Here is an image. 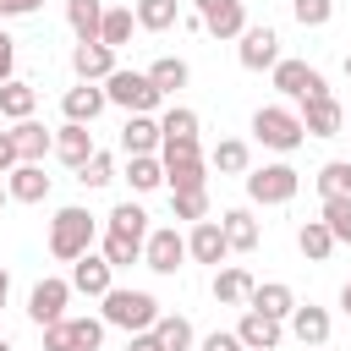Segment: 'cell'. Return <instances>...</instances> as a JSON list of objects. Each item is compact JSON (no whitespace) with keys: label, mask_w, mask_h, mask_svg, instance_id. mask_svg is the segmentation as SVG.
Instances as JSON below:
<instances>
[{"label":"cell","mask_w":351,"mask_h":351,"mask_svg":"<svg viewBox=\"0 0 351 351\" xmlns=\"http://www.w3.org/2000/svg\"><path fill=\"white\" fill-rule=\"evenodd\" d=\"M115 285V269L104 263V252L93 258V252H82L77 263H71V291H82V296H104Z\"/></svg>","instance_id":"obj_16"},{"label":"cell","mask_w":351,"mask_h":351,"mask_svg":"<svg viewBox=\"0 0 351 351\" xmlns=\"http://www.w3.org/2000/svg\"><path fill=\"white\" fill-rule=\"evenodd\" d=\"M104 324H115V329H126V335H148L154 324H159V302L148 296V291H121V285H110L104 296Z\"/></svg>","instance_id":"obj_1"},{"label":"cell","mask_w":351,"mask_h":351,"mask_svg":"<svg viewBox=\"0 0 351 351\" xmlns=\"http://www.w3.org/2000/svg\"><path fill=\"white\" fill-rule=\"evenodd\" d=\"M5 197H11V192H5V186H0V208H5Z\"/></svg>","instance_id":"obj_52"},{"label":"cell","mask_w":351,"mask_h":351,"mask_svg":"<svg viewBox=\"0 0 351 351\" xmlns=\"http://www.w3.org/2000/svg\"><path fill=\"white\" fill-rule=\"evenodd\" d=\"M346 77H351V49H346Z\"/></svg>","instance_id":"obj_53"},{"label":"cell","mask_w":351,"mask_h":351,"mask_svg":"<svg viewBox=\"0 0 351 351\" xmlns=\"http://www.w3.org/2000/svg\"><path fill=\"white\" fill-rule=\"evenodd\" d=\"M302 132L307 137H340V126H346V110L329 99V93H318V99H302Z\"/></svg>","instance_id":"obj_11"},{"label":"cell","mask_w":351,"mask_h":351,"mask_svg":"<svg viewBox=\"0 0 351 351\" xmlns=\"http://www.w3.org/2000/svg\"><path fill=\"white\" fill-rule=\"evenodd\" d=\"M93 230H99V225H93V214L71 203V208H60V214L49 219V252H55L60 263H77V258L93 247Z\"/></svg>","instance_id":"obj_2"},{"label":"cell","mask_w":351,"mask_h":351,"mask_svg":"<svg viewBox=\"0 0 351 351\" xmlns=\"http://www.w3.org/2000/svg\"><path fill=\"white\" fill-rule=\"evenodd\" d=\"M186 77H192V71H186V60H176V55H165V60H154V66H148V82H154L159 93L186 88Z\"/></svg>","instance_id":"obj_34"},{"label":"cell","mask_w":351,"mask_h":351,"mask_svg":"<svg viewBox=\"0 0 351 351\" xmlns=\"http://www.w3.org/2000/svg\"><path fill=\"white\" fill-rule=\"evenodd\" d=\"M126 181H132V192H154V186H165V165H159L154 154H132Z\"/></svg>","instance_id":"obj_33"},{"label":"cell","mask_w":351,"mask_h":351,"mask_svg":"<svg viewBox=\"0 0 351 351\" xmlns=\"http://www.w3.org/2000/svg\"><path fill=\"white\" fill-rule=\"evenodd\" d=\"M49 154H55L60 165H71V170H77V165H88V159H93L99 148H93V132H88V126L66 121V126L55 132V148H49Z\"/></svg>","instance_id":"obj_14"},{"label":"cell","mask_w":351,"mask_h":351,"mask_svg":"<svg viewBox=\"0 0 351 351\" xmlns=\"http://www.w3.org/2000/svg\"><path fill=\"white\" fill-rule=\"evenodd\" d=\"M132 16H137V27L165 33V27L176 22V0H137V5H132Z\"/></svg>","instance_id":"obj_35"},{"label":"cell","mask_w":351,"mask_h":351,"mask_svg":"<svg viewBox=\"0 0 351 351\" xmlns=\"http://www.w3.org/2000/svg\"><path fill=\"white\" fill-rule=\"evenodd\" d=\"M159 165H165V181H170V192H203V148L197 143H159Z\"/></svg>","instance_id":"obj_4"},{"label":"cell","mask_w":351,"mask_h":351,"mask_svg":"<svg viewBox=\"0 0 351 351\" xmlns=\"http://www.w3.org/2000/svg\"><path fill=\"white\" fill-rule=\"evenodd\" d=\"M324 225H329L335 247H340V241H351V192H340V197H324Z\"/></svg>","instance_id":"obj_36"},{"label":"cell","mask_w":351,"mask_h":351,"mask_svg":"<svg viewBox=\"0 0 351 351\" xmlns=\"http://www.w3.org/2000/svg\"><path fill=\"white\" fill-rule=\"evenodd\" d=\"M318 192H324V197H340V192H351V165H346V159H329V165L318 170Z\"/></svg>","instance_id":"obj_40"},{"label":"cell","mask_w":351,"mask_h":351,"mask_svg":"<svg viewBox=\"0 0 351 351\" xmlns=\"http://www.w3.org/2000/svg\"><path fill=\"white\" fill-rule=\"evenodd\" d=\"M296 247H302V258H307V263H324V258L335 252V236H329V225H324V219H307V225L296 230Z\"/></svg>","instance_id":"obj_29"},{"label":"cell","mask_w":351,"mask_h":351,"mask_svg":"<svg viewBox=\"0 0 351 351\" xmlns=\"http://www.w3.org/2000/svg\"><path fill=\"white\" fill-rule=\"evenodd\" d=\"M11 66H16V38L0 27V82H11Z\"/></svg>","instance_id":"obj_46"},{"label":"cell","mask_w":351,"mask_h":351,"mask_svg":"<svg viewBox=\"0 0 351 351\" xmlns=\"http://www.w3.org/2000/svg\"><path fill=\"white\" fill-rule=\"evenodd\" d=\"M154 340H159L165 351H192V324H186L181 313H159V324H154Z\"/></svg>","instance_id":"obj_32"},{"label":"cell","mask_w":351,"mask_h":351,"mask_svg":"<svg viewBox=\"0 0 351 351\" xmlns=\"http://www.w3.org/2000/svg\"><path fill=\"white\" fill-rule=\"evenodd\" d=\"M208 165H214V170H225V176H241V170H247V143L225 137V143L208 154Z\"/></svg>","instance_id":"obj_37"},{"label":"cell","mask_w":351,"mask_h":351,"mask_svg":"<svg viewBox=\"0 0 351 351\" xmlns=\"http://www.w3.org/2000/svg\"><path fill=\"white\" fill-rule=\"evenodd\" d=\"M71 340H77V351H99V340H104V318H71Z\"/></svg>","instance_id":"obj_42"},{"label":"cell","mask_w":351,"mask_h":351,"mask_svg":"<svg viewBox=\"0 0 351 351\" xmlns=\"http://www.w3.org/2000/svg\"><path fill=\"white\" fill-rule=\"evenodd\" d=\"M302 186V176L291 165H263V170H247V197L252 203H291Z\"/></svg>","instance_id":"obj_6"},{"label":"cell","mask_w":351,"mask_h":351,"mask_svg":"<svg viewBox=\"0 0 351 351\" xmlns=\"http://www.w3.org/2000/svg\"><path fill=\"white\" fill-rule=\"evenodd\" d=\"M203 351H247V346L236 340V329H214V335H203Z\"/></svg>","instance_id":"obj_45"},{"label":"cell","mask_w":351,"mask_h":351,"mask_svg":"<svg viewBox=\"0 0 351 351\" xmlns=\"http://www.w3.org/2000/svg\"><path fill=\"white\" fill-rule=\"evenodd\" d=\"M247 307L252 313H263V318H291V307H296V296H291V285H280V280H269V285H252V296H247Z\"/></svg>","instance_id":"obj_21"},{"label":"cell","mask_w":351,"mask_h":351,"mask_svg":"<svg viewBox=\"0 0 351 351\" xmlns=\"http://www.w3.org/2000/svg\"><path fill=\"white\" fill-rule=\"evenodd\" d=\"M181 258H186V236H181L176 225L148 230V241H143V263H148L154 274H176V269H181Z\"/></svg>","instance_id":"obj_8"},{"label":"cell","mask_w":351,"mask_h":351,"mask_svg":"<svg viewBox=\"0 0 351 351\" xmlns=\"http://www.w3.org/2000/svg\"><path fill=\"white\" fill-rule=\"evenodd\" d=\"M170 208H176V219H208V186L203 192H170Z\"/></svg>","instance_id":"obj_39"},{"label":"cell","mask_w":351,"mask_h":351,"mask_svg":"<svg viewBox=\"0 0 351 351\" xmlns=\"http://www.w3.org/2000/svg\"><path fill=\"white\" fill-rule=\"evenodd\" d=\"M236 55H241L247 71H274V66H280V38H274V27H247Z\"/></svg>","instance_id":"obj_12"},{"label":"cell","mask_w":351,"mask_h":351,"mask_svg":"<svg viewBox=\"0 0 351 351\" xmlns=\"http://www.w3.org/2000/svg\"><path fill=\"white\" fill-rule=\"evenodd\" d=\"M104 104H110V99H104V88H99V82H77V88H66V99H60L66 121H77V126H93Z\"/></svg>","instance_id":"obj_13"},{"label":"cell","mask_w":351,"mask_h":351,"mask_svg":"<svg viewBox=\"0 0 351 351\" xmlns=\"http://www.w3.org/2000/svg\"><path fill=\"white\" fill-rule=\"evenodd\" d=\"M159 137H165V143H197V110L170 104V110L159 115Z\"/></svg>","instance_id":"obj_28"},{"label":"cell","mask_w":351,"mask_h":351,"mask_svg":"<svg viewBox=\"0 0 351 351\" xmlns=\"http://www.w3.org/2000/svg\"><path fill=\"white\" fill-rule=\"evenodd\" d=\"M77 181H82V186H110V181H115V159H110V154H93L88 165H77Z\"/></svg>","instance_id":"obj_41"},{"label":"cell","mask_w":351,"mask_h":351,"mask_svg":"<svg viewBox=\"0 0 351 351\" xmlns=\"http://www.w3.org/2000/svg\"><path fill=\"white\" fill-rule=\"evenodd\" d=\"M16 170V143H11V132H0V176H11Z\"/></svg>","instance_id":"obj_47"},{"label":"cell","mask_w":351,"mask_h":351,"mask_svg":"<svg viewBox=\"0 0 351 351\" xmlns=\"http://www.w3.org/2000/svg\"><path fill=\"white\" fill-rule=\"evenodd\" d=\"M291 11H296V22H302V27H324V22L335 16V0H296Z\"/></svg>","instance_id":"obj_43"},{"label":"cell","mask_w":351,"mask_h":351,"mask_svg":"<svg viewBox=\"0 0 351 351\" xmlns=\"http://www.w3.org/2000/svg\"><path fill=\"white\" fill-rule=\"evenodd\" d=\"M225 252H230V247H225L219 219H197V225H192V236H186V258H197V263H214V269H219V263H225Z\"/></svg>","instance_id":"obj_15"},{"label":"cell","mask_w":351,"mask_h":351,"mask_svg":"<svg viewBox=\"0 0 351 351\" xmlns=\"http://www.w3.org/2000/svg\"><path fill=\"white\" fill-rule=\"evenodd\" d=\"M219 230H225V247H230V252H252V247H258V219H252L247 208H225V214H219Z\"/></svg>","instance_id":"obj_25"},{"label":"cell","mask_w":351,"mask_h":351,"mask_svg":"<svg viewBox=\"0 0 351 351\" xmlns=\"http://www.w3.org/2000/svg\"><path fill=\"white\" fill-rule=\"evenodd\" d=\"M126 351H165V346H159V340H154V329H148V335H132V340H126Z\"/></svg>","instance_id":"obj_49"},{"label":"cell","mask_w":351,"mask_h":351,"mask_svg":"<svg viewBox=\"0 0 351 351\" xmlns=\"http://www.w3.org/2000/svg\"><path fill=\"white\" fill-rule=\"evenodd\" d=\"M33 104H38V93H33V82H0V115H11V121H33Z\"/></svg>","instance_id":"obj_27"},{"label":"cell","mask_w":351,"mask_h":351,"mask_svg":"<svg viewBox=\"0 0 351 351\" xmlns=\"http://www.w3.org/2000/svg\"><path fill=\"white\" fill-rule=\"evenodd\" d=\"M0 351H11V346H5V340H0Z\"/></svg>","instance_id":"obj_54"},{"label":"cell","mask_w":351,"mask_h":351,"mask_svg":"<svg viewBox=\"0 0 351 351\" xmlns=\"http://www.w3.org/2000/svg\"><path fill=\"white\" fill-rule=\"evenodd\" d=\"M274 88H280L285 99H318V93H329V82H324L307 60H280V66H274Z\"/></svg>","instance_id":"obj_10"},{"label":"cell","mask_w":351,"mask_h":351,"mask_svg":"<svg viewBox=\"0 0 351 351\" xmlns=\"http://www.w3.org/2000/svg\"><path fill=\"white\" fill-rule=\"evenodd\" d=\"M5 192H11L16 203H44V197H49V176H44V165H16L11 181H5Z\"/></svg>","instance_id":"obj_24"},{"label":"cell","mask_w":351,"mask_h":351,"mask_svg":"<svg viewBox=\"0 0 351 351\" xmlns=\"http://www.w3.org/2000/svg\"><path fill=\"white\" fill-rule=\"evenodd\" d=\"M252 137L263 143V148H274V154H291V148H302V121H296V110H285V104H263L258 115H252Z\"/></svg>","instance_id":"obj_5"},{"label":"cell","mask_w":351,"mask_h":351,"mask_svg":"<svg viewBox=\"0 0 351 351\" xmlns=\"http://www.w3.org/2000/svg\"><path fill=\"white\" fill-rule=\"evenodd\" d=\"M340 307H346V313H351V280H346V285H340Z\"/></svg>","instance_id":"obj_51"},{"label":"cell","mask_w":351,"mask_h":351,"mask_svg":"<svg viewBox=\"0 0 351 351\" xmlns=\"http://www.w3.org/2000/svg\"><path fill=\"white\" fill-rule=\"evenodd\" d=\"M252 285H258V280H252L241 263H225V269H214V302H225V307H247Z\"/></svg>","instance_id":"obj_20"},{"label":"cell","mask_w":351,"mask_h":351,"mask_svg":"<svg viewBox=\"0 0 351 351\" xmlns=\"http://www.w3.org/2000/svg\"><path fill=\"white\" fill-rule=\"evenodd\" d=\"M44 351H77V340H71V318H60V324L44 329Z\"/></svg>","instance_id":"obj_44"},{"label":"cell","mask_w":351,"mask_h":351,"mask_svg":"<svg viewBox=\"0 0 351 351\" xmlns=\"http://www.w3.org/2000/svg\"><path fill=\"white\" fill-rule=\"evenodd\" d=\"M280 335H285V329H280V318H263V313H252V307H247V313H241V324H236V340H241L247 351H274V346H280Z\"/></svg>","instance_id":"obj_18"},{"label":"cell","mask_w":351,"mask_h":351,"mask_svg":"<svg viewBox=\"0 0 351 351\" xmlns=\"http://www.w3.org/2000/svg\"><path fill=\"white\" fill-rule=\"evenodd\" d=\"M137 258H143V241H126V236L104 230V263H110V269H126V263H137Z\"/></svg>","instance_id":"obj_38"},{"label":"cell","mask_w":351,"mask_h":351,"mask_svg":"<svg viewBox=\"0 0 351 351\" xmlns=\"http://www.w3.org/2000/svg\"><path fill=\"white\" fill-rule=\"evenodd\" d=\"M165 137H159V121L154 115H126V126H121V148H126V159L132 154H154Z\"/></svg>","instance_id":"obj_23"},{"label":"cell","mask_w":351,"mask_h":351,"mask_svg":"<svg viewBox=\"0 0 351 351\" xmlns=\"http://www.w3.org/2000/svg\"><path fill=\"white\" fill-rule=\"evenodd\" d=\"M132 22H137V16H132L126 5H104V22H99V44H104V49H121V44L132 38Z\"/></svg>","instance_id":"obj_30"},{"label":"cell","mask_w":351,"mask_h":351,"mask_svg":"<svg viewBox=\"0 0 351 351\" xmlns=\"http://www.w3.org/2000/svg\"><path fill=\"white\" fill-rule=\"evenodd\" d=\"M99 88H104V99H110V104H121L126 115H154V110H159V99H165V93L148 82V71H121V66H115Z\"/></svg>","instance_id":"obj_3"},{"label":"cell","mask_w":351,"mask_h":351,"mask_svg":"<svg viewBox=\"0 0 351 351\" xmlns=\"http://www.w3.org/2000/svg\"><path fill=\"white\" fill-rule=\"evenodd\" d=\"M5 296H11V274H5V263H0V307H5Z\"/></svg>","instance_id":"obj_50"},{"label":"cell","mask_w":351,"mask_h":351,"mask_svg":"<svg viewBox=\"0 0 351 351\" xmlns=\"http://www.w3.org/2000/svg\"><path fill=\"white\" fill-rule=\"evenodd\" d=\"M44 0H0V16H33Z\"/></svg>","instance_id":"obj_48"},{"label":"cell","mask_w":351,"mask_h":351,"mask_svg":"<svg viewBox=\"0 0 351 351\" xmlns=\"http://www.w3.org/2000/svg\"><path fill=\"white\" fill-rule=\"evenodd\" d=\"M71 71H77L82 82H104V77L115 71V49H104L99 38H88V44L71 49Z\"/></svg>","instance_id":"obj_17"},{"label":"cell","mask_w":351,"mask_h":351,"mask_svg":"<svg viewBox=\"0 0 351 351\" xmlns=\"http://www.w3.org/2000/svg\"><path fill=\"white\" fill-rule=\"evenodd\" d=\"M110 230L126 236V241H148V214H143L137 203H115V208H110Z\"/></svg>","instance_id":"obj_31"},{"label":"cell","mask_w":351,"mask_h":351,"mask_svg":"<svg viewBox=\"0 0 351 351\" xmlns=\"http://www.w3.org/2000/svg\"><path fill=\"white\" fill-rule=\"evenodd\" d=\"M291 335H296L302 346H313V351H318V346L329 340V313H324V307H313V302H307V307L296 302V307H291Z\"/></svg>","instance_id":"obj_22"},{"label":"cell","mask_w":351,"mask_h":351,"mask_svg":"<svg viewBox=\"0 0 351 351\" xmlns=\"http://www.w3.org/2000/svg\"><path fill=\"white\" fill-rule=\"evenodd\" d=\"M66 302H71V280L44 274V280L33 285V296H27V318H33L38 329H49V324H60V318H66Z\"/></svg>","instance_id":"obj_7"},{"label":"cell","mask_w":351,"mask_h":351,"mask_svg":"<svg viewBox=\"0 0 351 351\" xmlns=\"http://www.w3.org/2000/svg\"><path fill=\"white\" fill-rule=\"evenodd\" d=\"M11 143H16V165H44V154L55 148V132H44L38 121H16Z\"/></svg>","instance_id":"obj_19"},{"label":"cell","mask_w":351,"mask_h":351,"mask_svg":"<svg viewBox=\"0 0 351 351\" xmlns=\"http://www.w3.org/2000/svg\"><path fill=\"white\" fill-rule=\"evenodd\" d=\"M192 5H197L203 27L214 38H241L247 33V0H192Z\"/></svg>","instance_id":"obj_9"},{"label":"cell","mask_w":351,"mask_h":351,"mask_svg":"<svg viewBox=\"0 0 351 351\" xmlns=\"http://www.w3.org/2000/svg\"><path fill=\"white\" fill-rule=\"evenodd\" d=\"M66 22H71L77 44L99 38V22H104V0H66Z\"/></svg>","instance_id":"obj_26"}]
</instances>
